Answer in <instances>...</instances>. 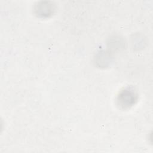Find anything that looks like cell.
Segmentation results:
<instances>
[{
	"mask_svg": "<svg viewBox=\"0 0 153 153\" xmlns=\"http://www.w3.org/2000/svg\"><path fill=\"white\" fill-rule=\"evenodd\" d=\"M135 100L134 93L128 90H125L120 96L119 101L121 102L123 106L131 105Z\"/></svg>",
	"mask_w": 153,
	"mask_h": 153,
	"instance_id": "obj_1",
	"label": "cell"
}]
</instances>
